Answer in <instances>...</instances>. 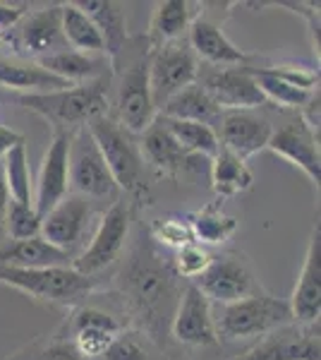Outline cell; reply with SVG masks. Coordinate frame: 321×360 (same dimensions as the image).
<instances>
[{
	"mask_svg": "<svg viewBox=\"0 0 321 360\" xmlns=\"http://www.w3.org/2000/svg\"><path fill=\"white\" fill-rule=\"evenodd\" d=\"M120 293L132 317L156 344H166V329L171 327L175 305L180 300L178 276L171 262H163L151 238H139L132 257L118 274Z\"/></svg>",
	"mask_w": 321,
	"mask_h": 360,
	"instance_id": "1",
	"label": "cell"
},
{
	"mask_svg": "<svg viewBox=\"0 0 321 360\" xmlns=\"http://www.w3.org/2000/svg\"><path fill=\"white\" fill-rule=\"evenodd\" d=\"M15 101L27 111L46 118L53 130L74 132L89 120L108 113V75L94 82L72 84L48 94H17Z\"/></svg>",
	"mask_w": 321,
	"mask_h": 360,
	"instance_id": "2",
	"label": "cell"
},
{
	"mask_svg": "<svg viewBox=\"0 0 321 360\" xmlns=\"http://www.w3.org/2000/svg\"><path fill=\"white\" fill-rule=\"evenodd\" d=\"M91 137H94L98 152L106 161L110 176H113L118 190H125L134 197H144L149 193L147 183V166H144L139 144L134 135L122 127L113 115H98L86 123Z\"/></svg>",
	"mask_w": 321,
	"mask_h": 360,
	"instance_id": "3",
	"label": "cell"
},
{
	"mask_svg": "<svg viewBox=\"0 0 321 360\" xmlns=\"http://www.w3.org/2000/svg\"><path fill=\"white\" fill-rule=\"evenodd\" d=\"M0 283L32 295L41 303L79 305L96 288L94 276L79 274L72 266H46V269H22L0 264Z\"/></svg>",
	"mask_w": 321,
	"mask_h": 360,
	"instance_id": "4",
	"label": "cell"
},
{
	"mask_svg": "<svg viewBox=\"0 0 321 360\" xmlns=\"http://www.w3.org/2000/svg\"><path fill=\"white\" fill-rule=\"evenodd\" d=\"M293 324L288 300L264 291L247 295L230 305H221V315L214 317L218 341H237L244 336H266L276 329Z\"/></svg>",
	"mask_w": 321,
	"mask_h": 360,
	"instance_id": "5",
	"label": "cell"
},
{
	"mask_svg": "<svg viewBox=\"0 0 321 360\" xmlns=\"http://www.w3.org/2000/svg\"><path fill=\"white\" fill-rule=\"evenodd\" d=\"M67 176H70V193L81 195L86 200H106L115 197L118 185L110 176L106 161L98 152L89 127H77L70 135L67 149Z\"/></svg>",
	"mask_w": 321,
	"mask_h": 360,
	"instance_id": "6",
	"label": "cell"
},
{
	"mask_svg": "<svg viewBox=\"0 0 321 360\" xmlns=\"http://www.w3.org/2000/svg\"><path fill=\"white\" fill-rule=\"evenodd\" d=\"M197 75H199V60L185 39L149 51V84L156 111H161L163 103L185 86L195 84Z\"/></svg>",
	"mask_w": 321,
	"mask_h": 360,
	"instance_id": "7",
	"label": "cell"
},
{
	"mask_svg": "<svg viewBox=\"0 0 321 360\" xmlns=\"http://www.w3.org/2000/svg\"><path fill=\"white\" fill-rule=\"evenodd\" d=\"M118 115L115 120L125 127L130 135H142L147 127L159 118V111L154 106L149 84V51L122 70L118 84Z\"/></svg>",
	"mask_w": 321,
	"mask_h": 360,
	"instance_id": "8",
	"label": "cell"
},
{
	"mask_svg": "<svg viewBox=\"0 0 321 360\" xmlns=\"http://www.w3.org/2000/svg\"><path fill=\"white\" fill-rule=\"evenodd\" d=\"M192 283L199 288L209 303L216 305L237 303V300L261 291V286L252 274V266L237 252H225L214 257L207 271Z\"/></svg>",
	"mask_w": 321,
	"mask_h": 360,
	"instance_id": "9",
	"label": "cell"
},
{
	"mask_svg": "<svg viewBox=\"0 0 321 360\" xmlns=\"http://www.w3.org/2000/svg\"><path fill=\"white\" fill-rule=\"evenodd\" d=\"M127 233H130V207L125 202H113L98 221L86 250L74 259L72 269L84 276H96L118 259L125 248Z\"/></svg>",
	"mask_w": 321,
	"mask_h": 360,
	"instance_id": "10",
	"label": "cell"
},
{
	"mask_svg": "<svg viewBox=\"0 0 321 360\" xmlns=\"http://www.w3.org/2000/svg\"><path fill=\"white\" fill-rule=\"evenodd\" d=\"M230 360H321L319 322L285 324Z\"/></svg>",
	"mask_w": 321,
	"mask_h": 360,
	"instance_id": "11",
	"label": "cell"
},
{
	"mask_svg": "<svg viewBox=\"0 0 321 360\" xmlns=\"http://www.w3.org/2000/svg\"><path fill=\"white\" fill-rule=\"evenodd\" d=\"M171 334L175 341L183 346L204 348L216 346L218 336H216L211 303L202 295L195 283H188L185 291L180 293V300L175 305L173 319H171Z\"/></svg>",
	"mask_w": 321,
	"mask_h": 360,
	"instance_id": "12",
	"label": "cell"
},
{
	"mask_svg": "<svg viewBox=\"0 0 321 360\" xmlns=\"http://www.w3.org/2000/svg\"><path fill=\"white\" fill-rule=\"evenodd\" d=\"M91 217H94L91 202L81 195L70 193L46 217H41V238L53 248L72 255V250L89 229Z\"/></svg>",
	"mask_w": 321,
	"mask_h": 360,
	"instance_id": "13",
	"label": "cell"
},
{
	"mask_svg": "<svg viewBox=\"0 0 321 360\" xmlns=\"http://www.w3.org/2000/svg\"><path fill=\"white\" fill-rule=\"evenodd\" d=\"M70 135L72 132L53 130L51 144L46 147L44 159H41L39 180L34 185V197H32V205L37 209L39 217H46L63 197L70 195V176H67Z\"/></svg>",
	"mask_w": 321,
	"mask_h": 360,
	"instance_id": "14",
	"label": "cell"
},
{
	"mask_svg": "<svg viewBox=\"0 0 321 360\" xmlns=\"http://www.w3.org/2000/svg\"><path fill=\"white\" fill-rule=\"evenodd\" d=\"M268 152L281 156L288 164L300 168L305 176L319 185L321 180V154H319V135L302 123V118L290 120L288 125L271 132L266 144Z\"/></svg>",
	"mask_w": 321,
	"mask_h": 360,
	"instance_id": "15",
	"label": "cell"
},
{
	"mask_svg": "<svg viewBox=\"0 0 321 360\" xmlns=\"http://www.w3.org/2000/svg\"><path fill=\"white\" fill-rule=\"evenodd\" d=\"M271 132V123L266 118H261V115L252 111H228L218 118L216 137H218L221 149L247 161L249 156L266 149Z\"/></svg>",
	"mask_w": 321,
	"mask_h": 360,
	"instance_id": "16",
	"label": "cell"
},
{
	"mask_svg": "<svg viewBox=\"0 0 321 360\" xmlns=\"http://www.w3.org/2000/svg\"><path fill=\"white\" fill-rule=\"evenodd\" d=\"M290 312L295 324H317L321 315V231L319 224L312 229L302 262L300 276H297L293 298H290Z\"/></svg>",
	"mask_w": 321,
	"mask_h": 360,
	"instance_id": "17",
	"label": "cell"
},
{
	"mask_svg": "<svg viewBox=\"0 0 321 360\" xmlns=\"http://www.w3.org/2000/svg\"><path fill=\"white\" fill-rule=\"evenodd\" d=\"M214 103L228 111H254L259 106H266V98L261 96L259 86L252 79L247 68H221L216 72L207 75L199 82Z\"/></svg>",
	"mask_w": 321,
	"mask_h": 360,
	"instance_id": "18",
	"label": "cell"
},
{
	"mask_svg": "<svg viewBox=\"0 0 321 360\" xmlns=\"http://www.w3.org/2000/svg\"><path fill=\"white\" fill-rule=\"evenodd\" d=\"M122 332V324L108 312L91 305H81L70 319V334L72 346L84 360L101 358L113 339Z\"/></svg>",
	"mask_w": 321,
	"mask_h": 360,
	"instance_id": "19",
	"label": "cell"
},
{
	"mask_svg": "<svg viewBox=\"0 0 321 360\" xmlns=\"http://www.w3.org/2000/svg\"><path fill=\"white\" fill-rule=\"evenodd\" d=\"M17 29V44L32 60L46 56L60 53L70 49L65 37H63V20H60V5H48L37 13H27L25 20L15 27Z\"/></svg>",
	"mask_w": 321,
	"mask_h": 360,
	"instance_id": "20",
	"label": "cell"
},
{
	"mask_svg": "<svg viewBox=\"0 0 321 360\" xmlns=\"http://www.w3.org/2000/svg\"><path fill=\"white\" fill-rule=\"evenodd\" d=\"M139 152H142L144 164H149L161 176L175 178L185 171H195L199 164V156H192L180 147L173 139L161 118H156L147 130L142 132V142H139Z\"/></svg>",
	"mask_w": 321,
	"mask_h": 360,
	"instance_id": "21",
	"label": "cell"
},
{
	"mask_svg": "<svg viewBox=\"0 0 321 360\" xmlns=\"http://www.w3.org/2000/svg\"><path fill=\"white\" fill-rule=\"evenodd\" d=\"M190 37L188 44L192 53L202 60L211 63L218 68H244V63H249V53H244L242 49H237L235 44L223 34V29L216 20H209L202 13L197 15V20L190 25Z\"/></svg>",
	"mask_w": 321,
	"mask_h": 360,
	"instance_id": "22",
	"label": "cell"
},
{
	"mask_svg": "<svg viewBox=\"0 0 321 360\" xmlns=\"http://www.w3.org/2000/svg\"><path fill=\"white\" fill-rule=\"evenodd\" d=\"M197 8H199V3H190V0H159L154 5V13H151L149 20V32H147L149 51L180 41L192 22L197 20V15L202 13Z\"/></svg>",
	"mask_w": 321,
	"mask_h": 360,
	"instance_id": "23",
	"label": "cell"
},
{
	"mask_svg": "<svg viewBox=\"0 0 321 360\" xmlns=\"http://www.w3.org/2000/svg\"><path fill=\"white\" fill-rule=\"evenodd\" d=\"M0 86L22 94H48V91L67 89L65 79L51 75L32 58H3L0 56Z\"/></svg>",
	"mask_w": 321,
	"mask_h": 360,
	"instance_id": "24",
	"label": "cell"
},
{
	"mask_svg": "<svg viewBox=\"0 0 321 360\" xmlns=\"http://www.w3.org/2000/svg\"><path fill=\"white\" fill-rule=\"evenodd\" d=\"M77 8L96 25L103 46H106L108 63H118V56L127 44L125 5L113 3V0H79Z\"/></svg>",
	"mask_w": 321,
	"mask_h": 360,
	"instance_id": "25",
	"label": "cell"
},
{
	"mask_svg": "<svg viewBox=\"0 0 321 360\" xmlns=\"http://www.w3.org/2000/svg\"><path fill=\"white\" fill-rule=\"evenodd\" d=\"M72 255L58 250L44 238H29V240H8L0 245V264L22 266V269H46V266H72Z\"/></svg>",
	"mask_w": 321,
	"mask_h": 360,
	"instance_id": "26",
	"label": "cell"
},
{
	"mask_svg": "<svg viewBox=\"0 0 321 360\" xmlns=\"http://www.w3.org/2000/svg\"><path fill=\"white\" fill-rule=\"evenodd\" d=\"M159 113L171 120H190V123L204 125H214L221 118V108L216 106L214 98L209 96V91L199 82L185 86L183 91L168 98Z\"/></svg>",
	"mask_w": 321,
	"mask_h": 360,
	"instance_id": "27",
	"label": "cell"
},
{
	"mask_svg": "<svg viewBox=\"0 0 321 360\" xmlns=\"http://www.w3.org/2000/svg\"><path fill=\"white\" fill-rule=\"evenodd\" d=\"M41 68H46L51 75L65 79L67 84H84V82H94L98 77H106L103 65L108 60H101L98 56H86L79 51L65 49L60 53L46 56L37 60Z\"/></svg>",
	"mask_w": 321,
	"mask_h": 360,
	"instance_id": "28",
	"label": "cell"
},
{
	"mask_svg": "<svg viewBox=\"0 0 321 360\" xmlns=\"http://www.w3.org/2000/svg\"><path fill=\"white\" fill-rule=\"evenodd\" d=\"M188 221L192 238L199 245H221V243L230 240L237 233V229H240L237 219L225 214V209L218 202H211V205L197 209Z\"/></svg>",
	"mask_w": 321,
	"mask_h": 360,
	"instance_id": "29",
	"label": "cell"
},
{
	"mask_svg": "<svg viewBox=\"0 0 321 360\" xmlns=\"http://www.w3.org/2000/svg\"><path fill=\"white\" fill-rule=\"evenodd\" d=\"M60 20H63V37H65L67 46L72 51L86 56H103L106 53V46L98 34L94 22L89 20L77 3H60Z\"/></svg>",
	"mask_w": 321,
	"mask_h": 360,
	"instance_id": "30",
	"label": "cell"
},
{
	"mask_svg": "<svg viewBox=\"0 0 321 360\" xmlns=\"http://www.w3.org/2000/svg\"><path fill=\"white\" fill-rule=\"evenodd\" d=\"M254 176L249 171V166L242 159H237L235 154L218 149V154L211 159V188L221 200L228 197L242 195L252 188Z\"/></svg>",
	"mask_w": 321,
	"mask_h": 360,
	"instance_id": "31",
	"label": "cell"
},
{
	"mask_svg": "<svg viewBox=\"0 0 321 360\" xmlns=\"http://www.w3.org/2000/svg\"><path fill=\"white\" fill-rule=\"evenodd\" d=\"M161 123L166 125V130L171 132L175 142L192 156H199V159L211 161L218 154L221 144L216 137V127L204 125V123H190V120H171L159 115Z\"/></svg>",
	"mask_w": 321,
	"mask_h": 360,
	"instance_id": "32",
	"label": "cell"
},
{
	"mask_svg": "<svg viewBox=\"0 0 321 360\" xmlns=\"http://www.w3.org/2000/svg\"><path fill=\"white\" fill-rule=\"evenodd\" d=\"M247 70H249V75H252V79L256 82V86H259L261 96L266 98V103L271 101V103H278V106H283V108H300L302 111V106L312 98L314 91H319V89H314V91L300 89V86L290 84L288 79L278 77V75L268 68H247Z\"/></svg>",
	"mask_w": 321,
	"mask_h": 360,
	"instance_id": "33",
	"label": "cell"
},
{
	"mask_svg": "<svg viewBox=\"0 0 321 360\" xmlns=\"http://www.w3.org/2000/svg\"><path fill=\"white\" fill-rule=\"evenodd\" d=\"M3 168V178L8 185L10 200L17 205H32L34 197V185H32V171H29V154L27 144H20L13 152H8L0 161Z\"/></svg>",
	"mask_w": 321,
	"mask_h": 360,
	"instance_id": "34",
	"label": "cell"
},
{
	"mask_svg": "<svg viewBox=\"0 0 321 360\" xmlns=\"http://www.w3.org/2000/svg\"><path fill=\"white\" fill-rule=\"evenodd\" d=\"M149 238L154 245H163L168 250H180L190 243H195L190 231V221L183 217H163L156 219L154 224L149 226Z\"/></svg>",
	"mask_w": 321,
	"mask_h": 360,
	"instance_id": "35",
	"label": "cell"
},
{
	"mask_svg": "<svg viewBox=\"0 0 321 360\" xmlns=\"http://www.w3.org/2000/svg\"><path fill=\"white\" fill-rule=\"evenodd\" d=\"M41 236V217L34 205H17L10 200L8 217H5V238L10 240H29Z\"/></svg>",
	"mask_w": 321,
	"mask_h": 360,
	"instance_id": "36",
	"label": "cell"
},
{
	"mask_svg": "<svg viewBox=\"0 0 321 360\" xmlns=\"http://www.w3.org/2000/svg\"><path fill=\"white\" fill-rule=\"evenodd\" d=\"M214 255L209 252L207 248L199 245V243H190V245L175 250L173 259H171V266L175 271V276L178 278H190V281H197L204 271H207V266L211 264Z\"/></svg>",
	"mask_w": 321,
	"mask_h": 360,
	"instance_id": "37",
	"label": "cell"
},
{
	"mask_svg": "<svg viewBox=\"0 0 321 360\" xmlns=\"http://www.w3.org/2000/svg\"><path fill=\"white\" fill-rule=\"evenodd\" d=\"M8 360H84L74 351L70 339H53V341H37L27 346L25 351L15 353Z\"/></svg>",
	"mask_w": 321,
	"mask_h": 360,
	"instance_id": "38",
	"label": "cell"
},
{
	"mask_svg": "<svg viewBox=\"0 0 321 360\" xmlns=\"http://www.w3.org/2000/svg\"><path fill=\"white\" fill-rule=\"evenodd\" d=\"M98 360H149V358L144 346L137 341V336L120 332Z\"/></svg>",
	"mask_w": 321,
	"mask_h": 360,
	"instance_id": "39",
	"label": "cell"
},
{
	"mask_svg": "<svg viewBox=\"0 0 321 360\" xmlns=\"http://www.w3.org/2000/svg\"><path fill=\"white\" fill-rule=\"evenodd\" d=\"M29 13V5L25 3H3L0 0V37H8V32L20 25L25 20V15Z\"/></svg>",
	"mask_w": 321,
	"mask_h": 360,
	"instance_id": "40",
	"label": "cell"
},
{
	"mask_svg": "<svg viewBox=\"0 0 321 360\" xmlns=\"http://www.w3.org/2000/svg\"><path fill=\"white\" fill-rule=\"evenodd\" d=\"M20 144H27L25 135H20V132H15L13 127L0 123V161H3L5 154L13 152V149L20 147Z\"/></svg>",
	"mask_w": 321,
	"mask_h": 360,
	"instance_id": "41",
	"label": "cell"
},
{
	"mask_svg": "<svg viewBox=\"0 0 321 360\" xmlns=\"http://www.w3.org/2000/svg\"><path fill=\"white\" fill-rule=\"evenodd\" d=\"M8 207H10V193L3 178V168H0V245L5 243V217H8Z\"/></svg>",
	"mask_w": 321,
	"mask_h": 360,
	"instance_id": "42",
	"label": "cell"
},
{
	"mask_svg": "<svg viewBox=\"0 0 321 360\" xmlns=\"http://www.w3.org/2000/svg\"><path fill=\"white\" fill-rule=\"evenodd\" d=\"M3 44H5V39H3V37H0V46H3Z\"/></svg>",
	"mask_w": 321,
	"mask_h": 360,
	"instance_id": "43",
	"label": "cell"
}]
</instances>
